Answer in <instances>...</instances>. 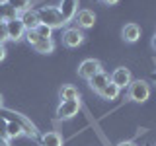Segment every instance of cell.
Returning a JSON list of instances; mask_svg holds the SVG:
<instances>
[{
    "label": "cell",
    "mask_w": 156,
    "mask_h": 146,
    "mask_svg": "<svg viewBox=\"0 0 156 146\" xmlns=\"http://www.w3.org/2000/svg\"><path fill=\"white\" fill-rule=\"evenodd\" d=\"M0 117H4L8 123H18L23 130H26V134L31 136V138H35V136H37V127L33 125L26 115L16 113V111H12V109H4V107H2V109H0Z\"/></svg>",
    "instance_id": "cell-1"
},
{
    "label": "cell",
    "mask_w": 156,
    "mask_h": 146,
    "mask_svg": "<svg viewBox=\"0 0 156 146\" xmlns=\"http://www.w3.org/2000/svg\"><path fill=\"white\" fill-rule=\"evenodd\" d=\"M37 16H39V22L45 23L47 27L51 29H57V27H62L65 26V19H62L58 8H53V6H45V8H39L37 10Z\"/></svg>",
    "instance_id": "cell-2"
},
{
    "label": "cell",
    "mask_w": 156,
    "mask_h": 146,
    "mask_svg": "<svg viewBox=\"0 0 156 146\" xmlns=\"http://www.w3.org/2000/svg\"><path fill=\"white\" fill-rule=\"evenodd\" d=\"M150 97V86L144 80H133L129 84V99L135 103H144Z\"/></svg>",
    "instance_id": "cell-3"
},
{
    "label": "cell",
    "mask_w": 156,
    "mask_h": 146,
    "mask_svg": "<svg viewBox=\"0 0 156 146\" xmlns=\"http://www.w3.org/2000/svg\"><path fill=\"white\" fill-rule=\"evenodd\" d=\"M78 111H80V97H78V99L61 101V105L57 107V119L58 121H68V119H72V117H76Z\"/></svg>",
    "instance_id": "cell-4"
},
{
    "label": "cell",
    "mask_w": 156,
    "mask_h": 146,
    "mask_svg": "<svg viewBox=\"0 0 156 146\" xmlns=\"http://www.w3.org/2000/svg\"><path fill=\"white\" fill-rule=\"evenodd\" d=\"M98 72H101V62L96 61V58H86V61H82L80 66H78V76L84 78V80L94 78Z\"/></svg>",
    "instance_id": "cell-5"
},
{
    "label": "cell",
    "mask_w": 156,
    "mask_h": 146,
    "mask_svg": "<svg viewBox=\"0 0 156 146\" xmlns=\"http://www.w3.org/2000/svg\"><path fill=\"white\" fill-rule=\"evenodd\" d=\"M78 4H80V0H62L61 4H58V12H61V16L62 19L68 23V22H72V19L76 18V14H78Z\"/></svg>",
    "instance_id": "cell-6"
},
{
    "label": "cell",
    "mask_w": 156,
    "mask_h": 146,
    "mask_svg": "<svg viewBox=\"0 0 156 146\" xmlns=\"http://www.w3.org/2000/svg\"><path fill=\"white\" fill-rule=\"evenodd\" d=\"M6 31H8V39L10 41H20V39L26 37V27H23L22 19L20 18H14L6 22Z\"/></svg>",
    "instance_id": "cell-7"
},
{
    "label": "cell",
    "mask_w": 156,
    "mask_h": 146,
    "mask_svg": "<svg viewBox=\"0 0 156 146\" xmlns=\"http://www.w3.org/2000/svg\"><path fill=\"white\" fill-rule=\"evenodd\" d=\"M82 41H84V33H82L78 27H68L66 31L62 33V43H65L66 47H70V49L80 47Z\"/></svg>",
    "instance_id": "cell-8"
},
{
    "label": "cell",
    "mask_w": 156,
    "mask_h": 146,
    "mask_svg": "<svg viewBox=\"0 0 156 146\" xmlns=\"http://www.w3.org/2000/svg\"><path fill=\"white\" fill-rule=\"evenodd\" d=\"M113 84L119 88V90H123V88H129V84L133 82V78H131V72H129V68H125V66H119V68H115L113 70V74H111L109 78Z\"/></svg>",
    "instance_id": "cell-9"
},
{
    "label": "cell",
    "mask_w": 156,
    "mask_h": 146,
    "mask_svg": "<svg viewBox=\"0 0 156 146\" xmlns=\"http://www.w3.org/2000/svg\"><path fill=\"white\" fill-rule=\"evenodd\" d=\"M20 19H22V23H23V27H26V31H29V29H35L39 23V16H37V10H27V12H22L18 16Z\"/></svg>",
    "instance_id": "cell-10"
},
{
    "label": "cell",
    "mask_w": 156,
    "mask_h": 146,
    "mask_svg": "<svg viewBox=\"0 0 156 146\" xmlns=\"http://www.w3.org/2000/svg\"><path fill=\"white\" fill-rule=\"evenodd\" d=\"M76 22H78V26L80 27H94V23H96V14L92 12V10H80V12L76 14Z\"/></svg>",
    "instance_id": "cell-11"
},
{
    "label": "cell",
    "mask_w": 156,
    "mask_h": 146,
    "mask_svg": "<svg viewBox=\"0 0 156 146\" xmlns=\"http://www.w3.org/2000/svg\"><path fill=\"white\" fill-rule=\"evenodd\" d=\"M121 35H123V39L127 43H135L140 37V27L136 23H125V27L121 29Z\"/></svg>",
    "instance_id": "cell-12"
},
{
    "label": "cell",
    "mask_w": 156,
    "mask_h": 146,
    "mask_svg": "<svg viewBox=\"0 0 156 146\" xmlns=\"http://www.w3.org/2000/svg\"><path fill=\"white\" fill-rule=\"evenodd\" d=\"M39 142H41V146H62V136L55 130H49V133H43L39 136Z\"/></svg>",
    "instance_id": "cell-13"
},
{
    "label": "cell",
    "mask_w": 156,
    "mask_h": 146,
    "mask_svg": "<svg viewBox=\"0 0 156 146\" xmlns=\"http://www.w3.org/2000/svg\"><path fill=\"white\" fill-rule=\"evenodd\" d=\"M88 82H90V88H92V90H94L96 94H100V92L105 88V84H109V76L101 70V72H98L94 78H90Z\"/></svg>",
    "instance_id": "cell-14"
},
{
    "label": "cell",
    "mask_w": 156,
    "mask_h": 146,
    "mask_svg": "<svg viewBox=\"0 0 156 146\" xmlns=\"http://www.w3.org/2000/svg\"><path fill=\"white\" fill-rule=\"evenodd\" d=\"M119 92H121V90H119V88H117V86L113 84V82L109 80V84H105V88H104V90H101L98 96H100L101 99H117Z\"/></svg>",
    "instance_id": "cell-15"
},
{
    "label": "cell",
    "mask_w": 156,
    "mask_h": 146,
    "mask_svg": "<svg viewBox=\"0 0 156 146\" xmlns=\"http://www.w3.org/2000/svg\"><path fill=\"white\" fill-rule=\"evenodd\" d=\"M33 49H35V53L49 55V53H53V49H55V43H53V39H39L35 45H33Z\"/></svg>",
    "instance_id": "cell-16"
},
{
    "label": "cell",
    "mask_w": 156,
    "mask_h": 146,
    "mask_svg": "<svg viewBox=\"0 0 156 146\" xmlns=\"http://www.w3.org/2000/svg\"><path fill=\"white\" fill-rule=\"evenodd\" d=\"M4 2H6L10 8H14L18 14L31 10V0H4Z\"/></svg>",
    "instance_id": "cell-17"
},
{
    "label": "cell",
    "mask_w": 156,
    "mask_h": 146,
    "mask_svg": "<svg viewBox=\"0 0 156 146\" xmlns=\"http://www.w3.org/2000/svg\"><path fill=\"white\" fill-rule=\"evenodd\" d=\"M20 14L14 8H10L6 2H0V22H10V19L18 18Z\"/></svg>",
    "instance_id": "cell-18"
},
{
    "label": "cell",
    "mask_w": 156,
    "mask_h": 146,
    "mask_svg": "<svg viewBox=\"0 0 156 146\" xmlns=\"http://www.w3.org/2000/svg\"><path fill=\"white\" fill-rule=\"evenodd\" d=\"M58 96H61V99H62V101H66V99H78V97H80L78 90H76L74 86H70V84L62 86V88H61V92H58Z\"/></svg>",
    "instance_id": "cell-19"
},
{
    "label": "cell",
    "mask_w": 156,
    "mask_h": 146,
    "mask_svg": "<svg viewBox=\"0 0 156 146\" xmlns=\"http://www.w3.org/2000/svg\"><path fill=\"white\" fill-rule=\"evenodd\" d=\"M22 134H26V130L18 123H8V138H18V136H22Z\"/></svg>",
    "instance_id": "cell-20"
},
{
    "label": "cell",
    "mask_w": 156,
    "mask_h": 146,
    "mask_svg": "<svg viewBox=\"0 0 156 146\" xmlns=\"http://www.w3.org/2000/svg\"><path fill=\"white\" fill-rule=\"evenodd\" d=\"M35 31H37V35L41 37V39H51V33H53V29H51V27H47L45 23H39V26L35 27Z\"/></svg>",
    "instance_id": "cell-21"
},
{
    "label": "cell",
    "mask_w": 156,
    "mask_h": 146,
    "mask_svg": "<svg viewBox=\"0 0 156 146\" xmlns=\"http://www.w3.org/2000/svg\"><path fill=\"white\" fill-rule=\"evenodd\" d=\"M26 39H27V43H29V45H35V43L39 41V39H41V37H39L37 35V31H35V29H29V31H26Z\"/></svg>",
    "instance_id": "cell-22"
},
{
    "label": "cell",
    "mask_w": 156,
    "mask_h": 146,
    "mask_svg": "<svg viewBox=\"0 0 156 146\" xmlns=\"http://www.w3.org/2000/svg\"><path fill=\"white\" fill-rule=\"evenodd\" d=\"M0 136L8 140V121L4 117H0Z\"/></svg>",
    "instance_id": "cell-23"
},
{
    "label": "cell",
    "mask_w": 156,
    "mask_h": 146,
    "mask_svg": "<svg viewBox=\"0 0 156 146\" xmlns=\"http://www.w3.org/2000/svg\"><path fill=\"white\" fill-rule=\"evenodd\" d=\"M8 41V31H6V22H0V45Z\"/></svg>",
    "instance_id": "cell-24"
},
{
    "label": "cell",
    "mask_w": 156,
    "mask_h": 146,
    "mask_svg": "<svg viewBox=\"0 0 156 146\" xmlns=\"http://www.w3.org/2000/svg\"><path fill=\"white\" fill-rule=\"evenodd\" d=\"M4 58H6V47L0 45V61H4Z\"/></svg>",
    "instance_id": "cell-25"
},
{
    "label": "cell",
    "mask_w": 156,
    "mask_h": 146,
    "mask_svg": "<svg viewBox=\"0 0 156 146\" xmlns=\"http://www.w3.org/2000/svg\"><path fill=\"white\" fill-rule=\"evenodd\" d=\"M117 146H136V144L133 142V140H125V142H119Z\"/></svg>",
    "instance_id": "cell-26"
},
{
    "label": "cell",
    "mask_w": 156,
    "mask_h": 146,
    "mask_svg": "<svg viewBox=\"0 0 156 146\" xmlns=\"http://www.w3.org/2000/svg\"><path fill=\"white\" fill-rule=\"evenodd\" d=\"M101 2H104V4H107V6H111V4H117L119 0H101Z\"/></svg>",
    "instance_id": "cell-27"
},
{
    "label": "cell",
    "mask_w": 156,
    "mask_h": 146,
    "mask_svg": "<svg viewBox=\"0 0 156 146\" xmlns=\"http://www.w3.org/2000/svg\"><path fill=\"white\" fill-rule=\"evenodd\" d=\"M0 146H10V144H8V140H6V138H2V140H0Z\"/></svg>",
    "instance_id": "cell-28"
},
{
    "label": "cell",
    "mask_w": 156,
    "mask_h": 146,
    "mask_svg": "<svg viewBox=\"0 0 156 146\" xmlns=\"http://www.w3.org/2000/svg\"><path fill=\"white\" fill-rule=\"evenodd\" d=\"M2 103H4V97H2V94H0V109H2Z\"/></svg>",
    "instance_id": "cell-29"
},
{
    "label": "cell",
    "mask_w": 156,
    "mask_h": 146,
    "mask_svg": "<svg viewBox=\"0 0 156 146\" xmlns=\"http://www.w3.org/2000/svg\"><path fill=\"white\" fill-rule=\"evenodd\" d=\"M152 47H154V49H156V35H154V37H152Z\"/></svg>",
    "instance_id": "cell-30"
},
{
    "label": "cell",
    "mask_w": 156,
    "mask_h": 146,
    "mask_svg": "<svg viewBox=\"0 0 156 146\" xmlns=\"http://www.w3.org/2000/svg\"><path fill=\"white\" fill-rule=\"evenodd\" d=\"M150 78H152V80L156 82V72H152V76H150Z\"/></svg>",
    "instance_id": "cell-31"
},
{
    "label": "cell",
    "mask_w": 156,
    "mask_h": 146,
    "mask_svg": "<svg viewBox=\"0 0 156 146\" xmlns=\"http://www.w3.org/2000/svg\"><path fill=\"white\" fill-rule=\"evenodd\" d=\"M0 140H2V136H0Z\"/></svg>",
    "instance_id": "cell-32"
}]
</instances>
